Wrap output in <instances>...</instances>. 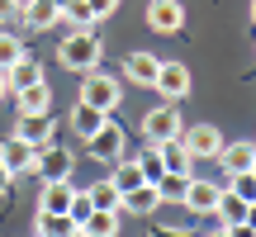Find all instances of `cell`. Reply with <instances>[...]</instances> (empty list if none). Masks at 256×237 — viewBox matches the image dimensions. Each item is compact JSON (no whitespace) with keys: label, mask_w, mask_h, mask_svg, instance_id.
Returning a JSON list of instances; mask_svg holds the SVG:
<instances>
[{"label":"cell","mask_w":256,"mask_h":237,"mask_svg":"<svg viewBox=\"0 0 256 237\" xmlns=\"http://www.w3.org/2000/svg\"><path fill=\"white\" fill-rule=\"evenodd\" d=\"M34 171L43 176V185H52V180H72L76 156L66 152V147H57V142H43V147L34 152Z\"/></svg>","instance_id":"cell-3"},{"label":"cell","mask_w":256,"mask_h":237,"mask_svg":"<svg viewBox=\"0 0 256 237\" xmlns=\"http://www.w3.org/2000/svg\"><path fill=\"white\" fill-rule=\"evenodd\" d=\"M57 62L66 66V72H95L100 66V38H95V28H72V34L57 43Z\"/></svg>","instance_id":"cell-1"},{"label":"cell","mask_w":256,"mask_h":237,"mask_svg":"<svg viewBox=\"0 0 256 237\" xmlns=\"http://www.w3.org/2000/svg\"><path fill=\"white\" fill-rule=\"evenodd\" d=\"M218 166L228 176H242V171H256V142H223V152H218Z\"/></svg>","instance_id":"cell-9"},{"label":"cell","mask_w":256,"mask_h":237,"mask_svg":"<svg viewBox=\"0 0 256 237\" xmlns=\"http://www.w3.org/2000/svg\"><path fill=\"white\" fill-rule=\"evenodd\" d=\"M147 28L152 34H180L185 28V5L180 0H152L147 5Z\"/></svg>","instance_id":"cell-8"},{"label":"cell","mask_w":256,"mask_h":237,"mask_svg":"<svg viewBox=\"0 0 256 237\" xmlns=\"http://www.w3.org/2000/svg\"><path fill=\"white\" fill-rule=\"evenodd\" d=\"M228 232H232V237H256V228H247V223H232Z\"/></svg>","instance_id":"cell-34"},{"label":"cell","mask_w":256,"mask_h":237,"mask_svg":"<svg viewBox=\"0 0 256 237\" xmlns=\"http://www.w3.org/2000/svg\"><path fill=\"white\" fill-rule=\"evenodd\" d=\"M228 190L238 194V200L256 204V171H242V176H228Z\"/></svg>","instance_id":"cell-29"},{"label":"cell","mask_w":256,"mask_h":237,"mask_svg":"<svg viewBox=\"0 0 256 237\" xmlns=\"http://www.w3.org/2000/svg\"><path fill=\"white\" fill-rule=\"evenodd\" d=\"M19 57H24V38H14V34H5V28H0V72H5V66H14Z\"/></svg>","instance_id":"cell-28"},{"label":"cell","mask_w":256,"mask_h":237,"mask_svg":"<svg viewBox=\"0 0 256 237\" xmlns=\"http://www.w3.org/2000/svg\"><path fill=\"white\" fill-rule=\"evenodd\" d=\"M86 5H90V14H95V19H110L114 10H119V0H86Z\"/></svg>","instance_id":"cell-32"},{"label":"cell","mask_w":256,"mask_h":237,"mask_svg":"<svg viewBox=\"0 0 256 237\" xmlns=\"http://www.w3.org/2000/svg\"><path fill=\"white\" fill-rule=\"evenodd\" d=\"M34 237H43V232H34Z\"/></svg>","instance_id":"cell-41"},{"label":"cell","mask_w":256,"mask_h":237,"mask_svg":"<svg viewBox=\"0 0 256 237\" xmlns=\"http://www.w3.org/2000/svg\"><path fill=\"white\" fill-rule=\"evenodd\" d=\"M152 90H162L166 104H180L185 95H190V66H185V62H162V72H156Z\"/></svg>","instance_id":"cell-7"},{"label":"cell","mask_w":256,"mask_h":237,"mask_svg":"<svg viewBox=\"0 0 256 237\" xmlns=\"http://www.w3.org/2000/svg\"><path fill=\"white\" fill-rule=\"evenodd\" d=\"M86 200H90V209H104V214H119V209H124V194L114 190L110 180H100V185H86Z\"/></svg>","instance_id":"cell-20"},{"label":"cell","mask_w":256,"mask_h":237,"mask_svg":"<svg viewBox=\"0 0 256 237\" xmlns=\"http://www.w3.org/2000/svg\"><path fill=\"white\" fill-rule=\"evenodd\" d=\"M124 209H128V214H156V209H162V194H156V185L142 180L138 190H124Z\"/></svg>","instance_id":"cell-18"},{"label":"cell","mask_w":256,"mask_h":237,"mask_svg":"<svg viewBox=\"0 0 256 237\" xmlns=\"http://www.w3.org/2000/svg\"><path fill=\"white\" fill-rule=\"evenodd\" d=\"M218 180H200V176H194V180H190V190H185V209H190V214H214V209H218Z\"/></svg>","instance_id":"cell-11"},{"label":"cell","mask_w":256,"mask_h":237,"mask_svg":"<svg viewBox=\"0 0 256 237\" xmlns=\"http://www.w3.org/2000/svg\"><path fill=\"white\" fill-rule=\"evenodd\" d=\"M180 110L176 104H156V110L142 114V138L147 142H171V138H180Z\"/></svg>","instance_id":"cell-5"},{"label":"cell","mask_w":256,"mask_h":237,"mask_svg":"<svg viewBox=\"0 0 256 237\" xmlns=\"http://www.w3.org/2000/svg\"><path fill=\"white\" fill-rule=\"evenodd\" d=\"M19 19H24L34 34H48V28L62 19V10H57L52 0H24V5H19Z\"/></svg>","instance_id":"cell-13"},{"label":"cell","mask_w":256,"mask_h":237,"mask_svg":"<svg viewBox=\"0 0 256 237\" xmlns=\"http://www.w3.org/2000/svg\"><path fill=\"white\" fill-rule=\"evenodd\" d=\"M180 142H185V152H190L194 162H218V152H223V133H218L214 124H194V128H185Z\"/></svg>","instance_id":"cell-6"},{"label":"cell","mask_w":256,"mask_h":237,"mask_svg":"<svg viewBox=\"0 0 256 237\" xmlns=\"http://www.w3.org/2000/svg\"><path fill=\"white\" fill-rule=\"evenodd\" d=\"M138 166H142V176H147V180H162V147H156V142H147V152L142 156H138Z\"/></svg>","instance_id":"cell-30"},{"label":"cell","mask_w":256,"mask_h":237,"mask_svg":"<svg viewBox=\"0 0 256 237\" xmlns=\"http://www.w3.org/2000/svg\"><path fill=\"white\" fill-rule=\"evenodd\" d=\"M66 237H86V232H81V228H76V232H66Z\"/></svg>","instance_id":"cell-39"},{"label":"cell","mask_w":256,"mask_h":237,"mask_svg":"<svg viewBox=\"0 0 256 237\" xmlns=\"http://www.w3.org/2000/svg\"><path fill=\"white\" fill-rule=\"evenodd\" d=\"M214 214H218V228H232V223L247 218V200H238L232 190H223V194H218V209H214Z\"/></svg>","instance_id":"cell-21"},{"label":"cell","mask_w":256,"mask_h":237,"mask_svg":"<svg viewBox=\"0 0 256 237\" xmlns=\"http://www.w3.org/2000/svg\"><path fill=\"white\" fill-rule=\"evenodd\" d=\"M156 72H162V57H152V52H128L124 57V76L133 86H152Z\"/></svg>","instance_id":"cell-14"},{"label":"cell","mask_w":256,"mask_h":237,"mask_svg":"<svg viewBox=\"0 0 256 237\" xmlns=\"http://www.w3.org/2000/svg\"><path fill=\"white\" fill-rule=\"evenodd\" d=\"M190 180H194V176H171V171H166L162 180H152V185H156V194H162V204H180L185 190H190Z\"/></svg>","instance_id":"cell-24"},{"label":"cell","mask_w":256,"mask_h":237,"mask_svg":"<svg viewBox=\"0 0 256 237\" xmlns=\"http://www.w3.org/2000/svg\"><path fill=\"white\" fill-rule=\"evenodd\" d=\"M38 81H43V66H38V62H34V57H28V52L19 57L14 66H5V86H10V90H14V95L24 90V86H38Z\"/></svg>","instance_id":"cell-16"},{"label":"cell","mask_w":256,"mask_h":237,"mask_svg":"<svg viewBox=\"0 0 256 237\" xmlns=\"http://www.w3.org/2000/svg\"><path fill=\"white\" fill-rule=\"evenodd\" d=\"M34 152L38 147H28L24 138H5V142H0V162H5L10 176H28L34 171Z\"/></svg>","instance_id":"cell-10"},{"label":"cell","mask_w":256,"mask_h":237,"mask_svg":"<svg viewBox=\"0 0 256 237\" xmlns=\"http://www.w3.org/2000/svg\"><path fill=\"white\" fill-rule=\"evenodd\" d=\"M156 147H162V171H171V176H194V156L185 152L180 138H171V142H156Z\"/></svg>","instance_id":"cell-15"},{"label":"cell","mask_w":256,"mask_h":237,"mask_svg":"<svg viewBox=\"0 0 256 237\" xmlns=\"http://www.w3.org/2000/svg\"><path fill=\"white\" fill-rule=\"evenodd\" d=\"M38 232L43 237H66V232H76V223H72V214H43L38 209Z\"/></svg>","instance_id":"cell-26"},{"label":"cell","mask_w":256,"mask_h":237,"mask_svg":"<svg viewBox=\"0 0 256 237\" xmlns=\"http://www.w3.org/2000/svg\"><path fill=\"white\" fill-rule=\"evenodd\" d=\"M242 223H247V228H256V204H247V218H242Z\"/></svg>","instance_id":"cell-36"},{"label":"cell","mask_w":256,"mask_h":237,"mask_svg":"<svg viewBox=\"0 0 256 237\" xmlns=\"http://www.w3.org/2000/svg\"><path fill=\"white\" fill-rule=\"evenodd\" d=\"M86 218H90V200H86V190H76V200H72V223L81 228Z\"/></svg>","instance_id":"cell-31"},{"label":"cell","mask_w":256,"mask_h":237,"mask_svg":"<svg viewBox=\"0 0 256 237\" xmlns=\"http://www.w3.org/2000/svg\"><path fill=\"white\" fill-rule=\"evenodd\" d=\"M252 24H256V0H252Z\"/></svg>","instance_id":"cell-40"},{"label":"cell","mask_w":256,"mask_h":237,"mask_svg":"<svg viewBox=\"0 0 256 237\" xmlns=\"http://www.w3.org/2000/svg\"><path fill=\"white\" fill-rule=\"evenodd\" d=\"M81 104H90V110H100V114H114V110L124 104L119 76H104L100 66H95V72H86V76H81Z\"/></svg>","instance_id":"cell-2"},{"label":"cell","mask_w":256,"mask_h":237,"mask_svg":"<svg viewBox=\"0 0 256 237\" xmlns=\"http://www.w3.org/2000/svg\"><path fill=\"white\" fill-rule=\"evenodd\" d=\"M5 95H10V86H5V72H0V100H5Z\"/></svg>","instance_id":"cell-37"},{"label":"cell","mask_w":256,"mask_h":237,"mask_svg":"<svg viewBox=\"0 0 256 237\" xmlns=\"http://www.w3.org/2000/svg\"><path fill=\"white\" fill-rule=\"evenodd\" d=\"M104 118H110V114H100V110H90V104L76 100V110H72V133H76V138H90Z\"/></svg>","instance_id":"cell-23"},{"label":"cell","mask_w":256,"mask_h":237,"mask_svg":"<svg viewBox=\"0 0 256 237\" xmlns=\"http://www.w3.org/2000/svg\"><path fill=\"white\" fill-rule=\"evenodd\" d=\"M72 200H76L72 180H52V185H43V200H38V209H43V214H72Z\"/></svg>","instance_id":"cell-17"},{"label":"cell","mask_w":256,"mask_h":237,"mask_svg":"<svg viewBox=\"0 0 256 237\" xmlns=\"http://www.w3.org/2000/svg\"><path fill=\"white\" fill-rule=\"evenodd\" d=\"M62 14H66V24H72V28H90L95 24V14H90L86 0H62Z\"/></svg>","instance_id":"cell-27"},{"label":"cell","mask_w":256,"mask_h":237,"mask_svg":"<svg viewBox=\"0 0 256 237\" xmlns=\"http://www.w3.org/2000/svg\"><path fill=\"white\" fill-rule=\"evenodd\" d=\"M10 19H19V0H0V24H10Z\"/></svg>","instance_id":"cell-33"},{"label":"cell","mask_w":256,"mask_h":237,"mask_svg":"<svg viewBox=\"0 0 256 237\" xmlns=\"http://www.w3.org/2000/svg\"><path fill=\"white\" fill-rule=\"evenodd\" d=\"M52 114H19V124H14V138H24L28 147H43V142H52Z\"/></svg>","instance_id":"cell-12"},{"label":"cell","mask_w":256,"mask_h":237,"mask_svg":"<svg viewBox=\"0 0 256 237\" xmlns=\"http://www.w3.org/2000/svg\"><path fill=\"white\" fill-rule=\"evenodd\" d=\"M147 180V176H142V166H138V162H124V156H119V162H114V176H110V185H114V190H138V185H142Z\"/></svg>","instance_id":"cell-22"},{"label":"cell","mask_w":256,"mask_h":237,"mask_svg":"<svg viewBox=\"0 0 256 237\" xmlns=\"http://www.w3.org/2000/svg\"><path fill=\"white\" fill-rule=\"evenodd\" d=\"M48 110H52V90H48V81L19 90V114H48Z\"/></svg>","instance_id":"cell-19"},{"label":"cell","mask_w":256,"mask_h":237,"mask_svg":"<svg viewBox=\"0 0 256 237\" xmlns=\"http://www.w3.org/2000/svg\"><path fill=\"white\" fill-rule=\"evenodd\" d=\"M10 180H14V176H10V171H5V162H0V194L10 190Z\"/></svg>","instance_id":"cell-35"},{"label":"cell","mask_w":256,"mask_h":237,"mask_svg":"<svg viewBox=\"0 0 256 237\" xmlns=\"http://www.w3.org/2000/svg\"><path fill=\"white\" fill-rule=\"evenodd\" d=\"M19 5H24V0H19Z\"/></svg>","instance_id":"cell-42"},{"label":"cell","mask_w":256,"mask_h":237,"mask_svg":"<svg viewBox=\"0 0 256 237\" xmlns=\"http://www.w3.org/2000/svg\"><path fill=\"white\" fill-rule=\"evenodd\" d=\"M86 147H90V156H95V162H119V156H124V147H128V133L114 124V118H104V124L95 128L90 138H86Z\"/></svg>","instance_id":"cell-4"},{"label":"cell","mask_w":256,"mask_h":237,"mask_svg":"<svg viewBox=\"0 0 256 237\" xmlns=\"http://www.w3.org/2000/svg\"><path fill=\"white\" fill-rule=\"evenodd\" d=\"M86 237H114L119 232V214H104V209H90V218L81 223Z\"/></svg>","instance_id":"cell-25"},{"label":"cell","mask_w":256,"mask_h":237,"mask_svg":"<svg viewBox=\"0 0 256 237\" xmlns=\"http://www.w3.org/2000/svg\"><path fill=\"white\" fill-rule=\"evenodd\" d=\"M214 237H232V232H228V228H218V232H214Z\"/></svg>","instance_id":"cell-38"}]
</instances>
